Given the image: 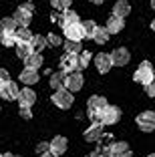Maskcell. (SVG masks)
I'll use <instances>...</instances> for the list:
<instances>
[{
  "label": "cell",
  "instance_id": "43",
  "mask_svg": "<svg viewBox=\"0 0 155 157\" xmlns=\"http://www.w3.org/2000/svg\"><path fill=\"white\" fill-rule=\"evenodd\" d=\"M151 30H153V33H155V18L151 20Z\"/></svg>",
  "mask_w": 155,
  "mask_h": 157
},
{
  "label": "cell",
  "instance_id": "42",
  "mask_svg": "<svg viewBox=\"0 0 155 157\" xmlns=\"http://www.w3.org/2000/svg\"><path fill=\"white\" fill-rule=\"evenodd\" d=\"M4 85H6V81H4V78H0V91L4 89Z\"/></svg>",
  "mask_w": 155,
  "mask_h": 157
},
{
  "label": "cell",
  "instance_id": "23",
  "mask_svg": "<svg viewBox=\"0 0 155 157\" xmlns=\"http://www.w3.org/2000/svg\"><path fill=\"white\" fill-rule=\"evenodd\" d=\"M109 30H107V26L103 28V26H97L95 28V33H93V40L97 42V44H105L107 40H109Z\"/></svg>",
  "mask_w": 155,
  "mask_h": 157
},
{
  "label": "cell",
  "instance_id": "31",
  "mask_svg": "<svg viewBox=\"0 0 155 157\" xmlns=\"http://www.w3.org/2000/svg\"><path fill=\"white\" fill-rule=\"evenodd\" d=\"M91 59H93V56H91V52H89V51H81V52H79V69H87V67H89V63H91Z\"/></svg>",
  "mask_w": 155,
  "mask_h": 157
},
{
  "label": "cell",
  "instance_id": "19",
  "mask_svg": "<svg viewBox=\"0 0 155 157\" xmlns=\"http://www.w3.org/2000/svg\"><path fill=\"white\" fill-rule=\"evenodd\" d=\"M113 143H115L113 137H111V135H105V139H103V137L99 139V149H97V151H99L103 157H109L111 149H113Z\"/></svg>",
  "mask_w": 155,
  "mask_h": 157
},
{
  "label": "cell",
  "instance_id": "18",
  "mask_svg": "<svg viewBox=\"0 0 155 157\" xmlns=\"http://www.w3.org/2000/svg\"><path fill=\"white\" fill-rule=\"evenodd\" d=\"M125 28V18H121V16H111L109 20H107V30H109L111 34H117V33H121Z\"/></svg>",
  "mask_w": 155,
  "mask_h": 157
},
{
  "label": "cell",
  "instance_id": "11",
  "mask_svg": "<svg viewBox=\"0 0 155 157\" xmlns=\"http://www.w3.org/2000/svg\"><path fill=\"white\" fill-rule=\"evenodd\" d=\"M103 137V123L101 121H93V125L85 131V141H99Z\"/></svg>",
  "mask_w": 155,
  "mask_h": 157
},
{
  "label": "cell",
  "instance_id": "37",
  "mask_svg": "<svg viewBox=\"0 0 155 157\" xmlns=\"http://www.w3.org/2000/svg\"><path fill=\"white\" fill-rule=\"evenodd\" d=\"M145 93L149 97H155V81H151L149 85H145Z\"/></svg>",
  "mask_w": 155,
  "mask_h": 157
},
{
  "label": "cell",
  "instance_id": "8",
  "mask_svg": "<svg viewBox=\"0 0 155 157\" xmlns=\"http://www.w3.org/2000/svg\"><path fill=\"white\" fill-rule=\"evenodd\" d=\"M111 59H113V65L115 67H125L129 65V60H131V55L125 46H117L113 52H111Z\"/></svg>",
  "mask_w": 155,
  "mask_h": 157
},
{
  "label": "cell",
  "instance_id": "17",
  "mask_svg": "<svg viewBox=\"0 0 155 157\" xmlns=\"http://www.w3.org/2000/svg\"><path fill=\"white\" fill-rule=\"evenodd\" d=\"M18 78L22 81L24 85H37L38 83V69H24V71H20V75H18Z\"/></svg>",
  "mask_w": 155,
  "mask_h": 157
},
{
  "label": "cell",
  "instance_id": "27",
  "mask_svg": "<svg viewBox=\"0 0 155 157\" xmlns=\"http://www.w3.org/2000/svg\"><path fill=\"white\" fill-rule=\"evenodd\" d=\"M32 46H30V42H16V55L20 56V59H26L28 55H32Z\"/></svg>",
  "mask_w": 155,
  "mask_h": 157
},
{
  "label": "cell",
  "instance_id": "22",
  "mask_svg": "<svg viewBox=\"0 0 155 157\" xmlns=\"http://www.w3.org/2000/svg\"><path fill=\"white\" fill-rule=\"evenodd\" d=\"M24 65H26L28 69H41L42 67V55L41 52H32V55H28L26 59H24Z\"/></svg>",
  "mask_w": 155,
  "mask_h": 157
},
{
  "label": "cell",
  "instance_id": "5",
  "mask_svg": "<svg viewBox=\"0 0 155 157\" xmlns=\"http://www.w3.org/2000/svg\"><path fill=\"white\" fill-rule=\"evenodd\" d=\"M119 119H121V111H119V107H115V105H107L105 109L99 113V121L103 125H115Z\"/></svg>",
  "mask_w": 155,
  "mask_h": 157
},
{
  "label": "cell",
  "instance_id": "26",
  "mask_svg": "<svg viewBox=\"0 0 155 157\" xmlns=\"http://www.w3.org/2000/svg\"><path fill=\"white\" fill-rule=\"evenodd\" d=\"M48 44V42H46V36H41V34H34V36L30 38V46H32V51L34 52H41L42 48H45V46Z\"/></svg>",
  "mask_w": 155,
  "mask_h": 157
},
{
  "label": "cell",
  "instance_id": "16",
  "mask_svg": "<svg viewBox=\"0 0 155 157\" xmlns=\"http://www.w3.org/2000/svg\"><path fill=\"white\" fill-rule=\"evenodd\" d=\"M14 20L20 24V26H28L32 20V10L24 8V6H18V10L14 12Z\"/></svg>",
  "mask_w": 155,
  "mask_h": 157
},
{
  "label": "cell",
  "instance_id": "25",
  "mask_svg": "<svg viewBox=\"0 0 155 157\" xmlns=\"http://www.w3.org/2000/svg\"><path fill=\"white\" fill-rule=\"evenodd\" d=\"M63 26H71V24H79V22H81V18H79V14L77 12H75V10H64V12H63Z\"/></svg>",
  "mask_w": 155,
  "mask_h": 157
},
{
  "label": "cell",
  "instance_id": "33",
  "mask_svg": "<svg viewBox=\"0 0 155 157\" xmlns=\"http://www.w3.org/2000/svg\"><path fill=\"white\" fill-rule=\"evenodd\" d=\"M71 4H73V0H50V6L55 10H60V12H64Z\"/></svg>",
  "mask_w": 155,
  "mask_h": 157
},
{
  "label": "cell",
  "instance_id": "13",
  "mask_svg": "<svg viewBox=\"0 0 155 157\" xmlns=\"http://www.w3.org/2000/svg\"><path fill=\"white\" fill-rule=\"evenodd\" d=\"M18 105L20 107H32L34 103H37V93L32 91V89H22V91L18 93Z\"/></svg>",
  "mask_w": 155,
  "mask_h": 157
},
{
  "label": "cell",
  "instance_id": "35",
  "mask_svg": "<svg viewBox=\"0 0 155 157\" xmlns=\"http://www.w3.org/2000/svg\"><path fill=\"white\" fill-rule=\"evenodd\" d=\"M46 42H48V46H60V44H63V38H60L59 34L50 33L48 36H46Z\"/></svg>",
  "mask_w": 155,
  "mask_h": 157
},
{
  "label": "cell",
  "instance_id": "21",
  "mask_svg": "<svg viewBox=\"0 0 155 157\" xmlns=\"http://www.w3.org/2000/svg\"><path fill=\"white\" fill-rule=\"evenodd\" d=\"M64 78H67V73H64L63 69L56 71V73H52L50 75V87L55 89V91L56 89H63L64 87Z\"/></svg>",
  "mask_w": 155,
  "mask_h": 157
},
{
  "label": "cell",
  "instance_id": "1",
  "mask_svg": "<svg viewBox=\"0 0 155 157\" xmlns=\"http://www.w3.org/2000/svg\"><path fill=\"white\" fill-rule=\"evenodd\" d=\"M133 81L139 83V85H149L151 81H155V71H153L149 60H143L141 65H139V69L133 75Z\"/></svg>",
  "mask_w": 155,
  "mask_h": 157
},
{
  "label": "cell",
  "instance_id": "28",
  "mask_svg": "<svg viewBox=\"0 0 155 157\" xmlns=\"http://www.w3.org/2000/svg\"><path fill=\"white\" fill-rule=\"evenodd\" d=\"M64 48H67V52L79 55V52L83 51V44H81V40H71V38H67V40H64Z\"/></svg>",
  "mask_w": 155,
  "mask_h": 157
},
{
  "label": "cell",
  "instance_id": "4",
  "mask_svg": "<svg viewBox=\"0 0 155 157\" xmlns=\"http://www.w3.org/2000/svg\"><path fill=\"white\" fill-rule=\"evenodd\" d=\"M137 127L143 131V133H151L155 131V113L153 111H143L137 115Z\"/></svg>",
  "mask_w": 155,
  "mask_h": 157
},
{
  "label": "cell",
  "instance_id": "7",
  "mask_svg": "<svg viewBox=\"0 0 155 157\" xmlns=\"http://www.w3.org/2000/svg\"><path fill=\"white\" fill-rule=\"evenodd\" d=\"M60 69L64 73H75V71H81L79 69V55H73V52H67V55L60 59Z\"/></svg>",
  "mask_w": 155,
  "mask_h": 157
},
{
  "label": "cell",
  "instance_id": "36",
  "mask_svg": "<svg viewBox=\"0 0 155 157\" xmlns=\"http://www.w3.org/2000/svg\"><path fill=\"white\" fill-rule=\"evenodd\" d=\"M50 20H52V22L55 24H60V26H63V14H59V12H55V10H52V14H50Z\"/></svg>",
  "mask_w": 155,
  "mask_h": 157
},
{
  "label": "cell",
  "instance_id": "46",
  "mask_svg": "<svg viewBox=\"0 0 155 157\" xmlns=\"http://www.w3.org/2000/svg\"><path fill=\"white\" fill-rule=\"evenodd\" d=\"M147 157H155V155H153V153H151V155H147Z\"/></svg>",
  "mask_w": 155,
  "mask_h": 157
},
{
  "label": "cell",
  "instance_id": "15",
  "mask_svg": "<svg viewBox=\"0 0 155 157\" xmlns=\"http://www.w3.org/2000/svg\"><path fill=\"white\" fill-rule=\"evenodd\" d=\"M68 143L64 137H55L52 141H50V151H52V157H60L64 151H67Z\"/></svg>",
  "mask_w": 155,
  "mask_h": 157
},
{
  "label": "cell",
  "instance_id": "24",
  "mask_svg": "<svg viewBox=\"0 0 155 157\" xmlns=\"http://www.w3.org/2000/svg\"><path fill=\"white\" fill-rule=\"evenodd\" d=\"M16 26H18V22L12 18H2L0 20V34H4V33H16Z\"/></svg>",
  "mask_w": 155,
  "mask_h": 157
},
{
  "label": "cell",
  "instance_id": "34",
  "mask_svg": "<svg viewBox=\"0 0 155 157\" xmlns=\"http://www.w3.org/2000/svg\"><path fill=\"white\" fill-rule=\"evenodd\" d=\"M81 24H83V30H85V36H87V38H93V33H95L97 24L93 22V20H85V22H81Z\"/></svg>",
  "mask_w": 155,
  "mask_h": 157
},
{
  "label": "cell",
  "instance_id": "38",
  "mask_svg": "<svg viewBox=\"0 0 155 157\" xmlns=\"http://www.w3.org/2000/svg\"><path fill=\"white\" fill-rule=\"evenodd\" d=\"M20 117H22V119H30V117H32L30 107H20Z\"/></svg>",
  "mask_w": 155,
  "mask_h": 157
},
{
  "label": "cell",
  "instance_id": "32",
  "mask_svg": "<svg viewBox=\"0 0 155 157\" xmlns=\"http://www.w3.org/2000/svg\"><path fill=\"white\" fill-rule=\"evenodd\" d=\"M37 157H52L50 143H38L37 145Z\"/></svg>",
  "mask_w": 155,
  "mask_h": 157
},
{
  "label": "cell",
  "instance_id": "45",
  "mask_svg": "<svg viewBox=\"0 0 155 157\" xmlns=\"http://www.w3.org/2000/svg\"><path fill=\"white\" fill-rule=\"evenodd\" d=\"M151 8H153V10H155V0H151Z\"/></svg>",
  "mask_w": 155,
  "mask_h": 157
},
{
  "label": "cell",
  "instance_id": "6",
  "mask_svg": "<svg viewBox=\"0 0 155 157\" xmlns=\"http://www.w3.org/2000/svg\"><path fill=\"white\" fill-rule=\"evenodd\" d=\"M83 83H85V78H83V75L79 73V71H75V73H68L67 78H64V89H68L71 93H77L83 89Z\"/></svg>",
  "mask_w": 155,
  "mask_h": 157
},
{
  "label": "cell",
  "instance_id": "14",
  "mask_svg": "<svg viewBox=\"0 0 155 157\" xmlns=\"http://www.w3.org/2000/svg\"><path fill=\"white\" fill-rule=\"evenodd\" d=\"M109 157H133V153H131V149H129V145L125 143V141H115Z\"/></svg>",
  "mask_w": 155,
  "mask_h": 157
},
{
  "label": "cell",
  "instance_id": "12",
  "mask_svg": "<svg viewBox=\"0 0 155 157\" xmlns=\"http://www.w3.org/2000/svg\"><path fill=\"white\" fill-rule=\"evenodd\" d=\"M64 36L71 38V40H83L85 38V30H83V24H71V26H63Z\"/></svg>",
  "mask_w": 155,
  "mask_h": 157
},
{
  "label": "cell",
  "instance_id": "39",
  "mask_svg": "<svg viewBox=\"0 0 155 157\" xmlns=\"http://www.w3.org/2000/svg\"><path fill=\"white\" fill-rule=\"evenodd\" d=\"M0 78H4V81H10V73L6 69H0Z\"/></svg>",
  "mask_w": 155,
  "mask_h": 157
},
{
  "label": "cell",
  "instance_id": "47",
  "mask_svg": "<svg viewBox=\"0 0 155 157\" xmlns=\"http://www.w3.org/2000/svg\"><path fill=\"white\" fill-rule=\"evenodd\" d=\"M14 157H20V155H14Z\"/></svg>",
  "mask_w": 155,
  "mask_h": 157
},
{
  "label": "cell",
  "instance_id": "2",
  "mask_svg": "<svg viewBox=\"0 0 155 157\" xmlns=\"http://www.w3.org/2000/svg\"><path fill=\"white\" fill-rule=\"evenodd\" d=\"M52 103H55L59 109H71V105L75 103L73 99V93L68 91V89H56L55 93H52Z\"/></svg>",
  "mask_w": 155,
  "mask_h": 157
},
{
  "label": "cell",
  "instance_id": "41",
  "mask_svg": "<svg viewBox=\"0 0 155 157\" xmlns=\"http://www.w3.org/2000/svg\"><path fill=\"white\" fill-rule=\"evenodd\" d=\"M89 2H93V4H103L105 0H89Z\"/></svg>",
  "mask_w": 155,
  "mask_h": 157
},
{
  "label": "cell",
  "instance_id": "20",
  "mask_svg": "<svg viewBox=\"0 0 155 157\" xmlns=\"http://www.w3.org/2000/svg\"><path fill=\"white\" fill-rule=\"evenodd\" d=\"M129 12H131V6H129L127 0H117V2H115V6H113V14H115V16L125 18Z\"/></svg>",
  "mask_w": 155,
  "mask_h": 157
},
{
  "label": "cell",
  "instance_id": "9",
  "mask_svg": "<svg viewBox=\"0 0 155 157\" xmlns=\"http://www.w3.org/2000/svg\"><path fill=\"white\" fill-rule=\"evenodd\" d=\"M95 67H97V71H99L101 75L109 73L111 67H113V59H111V52H109V55H105V52L97 55V56H95Z\"/></svg>",
  "mask_w": 155,
  "mask_h": 157
},
{
  "label": "cell",
  "instance_id": "3",
  "mask_svg": "<svg viewBox=\"0 0 155 157\" xmlns=\"http://www.w3.org/2000/svg\"><path fill=\"white\" fill-rule=\"evenodd\" d=\"M107 107V99L101 97V95H93L91 99H89L87 103V109H89V117H91L93 121H99V113L103 111Z\"/></svg>",
  "mask_w": 155,
  "mask_h": 157
},
{
  "label": "cell",
  "instance_id": "40",
  "mask_svg": "<svg viewBox=\"0 0 155 157\" xmlns=\"http://www.w3.org/2000/svg\"><path fill=\"white\" fill-rule=\"evenodd\" d=\"M85 157H103V155H101L99 151H91V153H89V155H85Z\"/></svg>",
  "mask_w": 155,
  "mask_h": 157
},
{
  "label": "cell",
  "instance_id": "10",
  "mask_svg": "<svg viewBox=\"0 0 155 157\" xmlns=\"http://www.w3.org/2000/svg\"><path fill=\"white\" fill-rule=\"evenodd\" d=\"M18 93H20V87L14 81H6L4 89L0 91V97L4 99V101H14V99H18Z\"/></svg>",
  "mask_w": 155,
  "mask_h": 157
},
{
  "label": "cell",
  "instance_id": "29",
  "mask_svg": "<svg viewBox=\"0 0 155 157\" xmlns=\"http://www.w3.org/2000/svg\"><path fill=\"white\" fill-rule=\"evenodd\" d=\"M0 42L4 46H16L18 36H16V33H4V34H0Z\"/></svg>",
  "mask_w": 155,
  "mask_h": 157
},
{
  "label": "cell",
  "instance_id": "44",
  "mask_svg": "<svg viewBox=\"0 0 155 157\" xmlns=\"http://www.w3.org/2000/svg\"><path fill=\"white\" fill-rule=\"evenodd\" d=\"M0 157H14V155H10V153H2Z\"/></svg>",
  "mask_w": 155,
  "mask_h": 157
},
{
  "label": "cell",
  "instance_id": "30",
  "mask_svg": "<svg viewBox=\"0 0 155 157\" xmlns=\"http://www.w3.org/2000/svg\"><path fill=\"white\" fill-rule=\"evenodd\" d=\"M16 36H18V42H30V38L34 36V34L28 30V26H20L18 30H16Z\"/></svg>",
  "mask_w": 155,
  "mask_h": 157
}]
</instances>
